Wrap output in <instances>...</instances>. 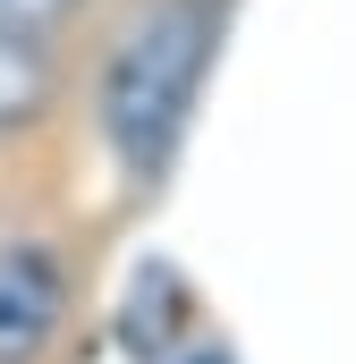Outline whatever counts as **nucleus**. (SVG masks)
Masks as SVG:
<instances>
[{
  "instance_id": "1",
  "label": "nucleus",
  "mask_w": 356,
  "mask_h": 364,
  "mask_svg": "<svg viewBox=\"0 0 356 364\" xmlns=\"http://www.w3.org/2000/svg\"><path fill=\"white\" fill-rule=\"evenodd\" d=\"M229 17L238 0H110L85 26V77L68 93H85L93 144L127 195H153L178 170Z\"/></svg>"
},
{
  "instance_id": "2",
  "label": "nucleus",
  "mask_w": 356,
  "mask_h": 364,
  "mask_svg": "<svg viewBox=\"0 0 356 364\" xmlns=\"http://www.w3.org/2000/svg\"><path fill=\"white\" fill-rule=\"evenodd\" d=\"M85 305V263L60 229H0V364H60Z\"/></svg>"
},
{
  "instance_id": "3",
  "label": "nucleus",
  "mask_w": 356,
  "mask_h": 364,
  "mask_svg": "<svg viewBox=\"0 0 356 364\" xmlns=\"http://www.w3.org/2000/svg\"><path fill=\"white\" fill-rule=\"evenodd\" d=\"M68 85H77V60H68L60 43H17V34H0V153L26 144L34 127H51V110L68 102Z\"/></svg>"
},
{
  "instance_id": "4",
  "label": "nucleus",
  "mask_w": 356,
  "mask_h": 364,
  "mask_svg": "<svg viewBox=\"0 0 356 364\" xmlns=\"http://www.w3.org/2000/svg\"><path fill=\"white\" fill-rule=\"evenodd\" d=\"M110 0H0V34H17V43H85V26L102 17Z\"/></svg>"
}]
</instances>
